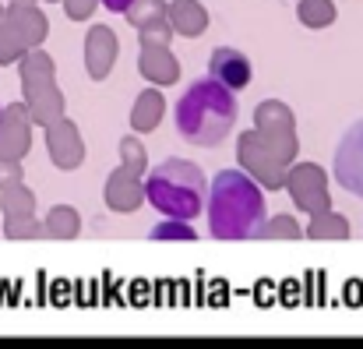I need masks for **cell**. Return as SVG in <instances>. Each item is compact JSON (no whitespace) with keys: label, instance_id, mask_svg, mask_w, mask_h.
Masks as SVG:
<instances>
[{"label":"cell","instance_id":"obj_1","mask_svg":"<svg viewBox=\"0 0 363 349\" xmlns=\"http://www.w3.org/2000/svg\"><path fill=\"white\" fill-rule=\"evenodd\" d=\"M237 92L226 89L223 82L208 78H194L187 85V92L177 99V131L184 141L198 145V148H216L230 138L233 123H237Z\"/></svg>","mask_w":363,"mask_h":349},{"label":"cell","instance_id":"obj_2","mask_svg":"<svg viewBox=\"0 0 363 349\" xmlns=\"http://www.w3.org/2000/svg\"><path fill=\"white\" fill-rule=\"evenodd\" d=\"M205 212L216 240H250L264 223V194L243 170H223L205 194Z\"/></svg>","mask_w":363,"mask_h":349},{"label":"cell","instance_id":"obj_3","mask_svg":"<svg viewBox=\"0 0 363 349\" xmlns=\"http://www.w3.org/2000/svg\"><path fill=\"white\" fill-rule=\"evenodd\" d=\"M205 194H208V180H205L201 166L191 159H166L145 180L148 205L159 216L177 219V223L198 219L205 212Z\"/></svg>","mask_w":363,"mask_h":349},{"label":"cell","instance_id":"obj_4","mask_svg":"<svg viewBox=\"0 0 363 349\" xmlns=\"http://www.w3.org/2000/svg\"><path fill=\"white\" fill-rule=\"evenodd\" d=\"M335 180L342 191L363 198V116L342 134L339 148H335V166H332Z\"/></svg>","mask_w":363,"mask_h":349},{"label":"cell","instance_id":"obj_5","mask_svg":"<svg viewBox=\"0 0 363 349\" xmlns=\"http://www.w3.org/2000/svg\"><path fill=\"white\" fill-rule=\"evenodd\" d=\"M208 67H212V78L223 82V85L233 89V92L250 85V64H247V57H243L240 50H230V46L216 50L212 60H208Z\"/></svg>","mask_w":363,"mask_h":349},{"label":"cell","instance_id":"obj_6","mask_svg":"<svg viewBox=\"0 0 363 349\" xmlns=\"http://www.w3.org/2000/svg\"><path fill=\"white\" fill-rule=\"evenodd\" d=\"M130 4H134V0H103V7H110V11H117V14H123Z\"/></svg>","mask_w":363,"mask_h":349}]
</instances>
